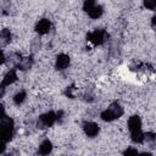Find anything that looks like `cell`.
I'll list each match as a JSON object with an SVG mask.
<instances>
[{
	"instance_id": "6da1fadb",
	"label": "cell",
	"mask_w": 156,
	"mask_h": 156,
	"mask_svg": "<svg viewBox=\"0 0 156 156\" xmlns=\"http://www.w3.org/2000/svg\"><path fill=\"white\" fill-rule=\"evenodd\" d=\"M123 107L118 104V102H112L105 111H102L100 113V117L102 121L105 122H111L116 118H119L123 115Z\"/></svg>"
},
{
	"instance_id": "7a4b0ae2",
	"label": "cell",
	"mask_w": 156,
	"mask_h": 156,
	"mask_svg": "<svg viewBox=\"0 0 156 156\" xmlns=\"http://www.w3.org/2000/svg\"><path fill=\"white\" fill-rule=\"evenodd\" d=\"M13 136V119L5 116L0 121V140L7 143Z\"/></svg>"
},
{
	"instance_id": "3957f363",
	"label": "cell",
	"mask_w": 156,
	"mask_h": 156,
	"mask_svg": "<svg viewBox=\"0 0 156 156\" xmlns=\"http://www.w3.org/2000/svg\"><path fill=\"white\" fill-rule=\"evenodd\" d=\"M56 121H57V115H56L54 111H49V112L41 115V116L38 118L37 126H38V128L44 129V128L51 127Z\"/></svg>"
},
{
	"instance_id": "277c9868",
	"label": "cell",
	"mask_w": 156,
	"mask_h": 156,
	"mask_svg": "<svg viewBox=\"0 0 156 156\" xmlns=\"http://www.w3.org/2000/svg\"><path fill=\"white\" fill-rule=\"evenodd\" d=\"M87 38H88V40L91 41L94 45H101V44L105 43V40L108 38V34L106 33L105 29H101V28H100V29H95V30L88 33Z\"/></svg>"
},
{
	"instance_id": "5b68a950",
	"label": "cell",
	"mask_w": 156,
	"mask_h": 156,
	"mask_svg": "<svg viewBox=\"0 0 156 156\" xmlns=\"http://www.w3.org/2000/svg\"><path fill=\"white\" fill-rule=\"evenodd\" d=\"M83 130L88 136L94 138V136H96L99 134L100 128L95 122H84L83 123Z\"/></svg>"
},
{
	"instance_id": "8992f818",
	"label": "cell",
	"mask_w": 156,
	"mask_h": 156,
	"mask_svg": "<svg viewBox=\"0 0 156 156\" xmlns=\"http://www.w3.org/2000/svg\"><path fill=\"white\" fill-rule=\"evenodd\" d=\"M51 28V23L48 18H41L37 24H35V32L40 35L46 34Z\"/></svg>"
},
{
	"instance_id": "52a82bcc",
	"label": "cell",
	"mask_w": 156,
	"mask_h": 156,
	"mask_svg": "<svg viewBox=\"0 0 156 156\" xmlns=\"http://www.w3.org/2000/svg\"><path fill=\"white\" fill-rule=\"evenodd\" d=\"M69 56L66 55V54H60L57 57H56V63H55V67L56 69L58 71H63L66 69L68 66H69Z\"/></svg>"
},
{
	"instance_id": "ba28073f",
	"label": "cell",
	"mask_w": 156,
	"mask_h": 156,
	"mask_svg": "<svg viewBox=\"0 0 156 156\" xmlns=\"http://www.w3.org/2000/svg\"><path fill=\"white\" fill-rule=\"evenodd\" d=\"M128 129L129 132H136L141 129V119L139 116H132L128 119Z\"/></svg>"
},
{
	"instance_id": "9c48e42d",
	"label": "cell",
	"mask_w": 156,
	"mask_h": 156,
	"mask_svg": "<svg viewBox=\"0 0 156 156\" xmlns=\"http://www.w3.org/2000/svg\"><path fill=\"white\" fill-rule=\"evenodd\" d=\"M33 62H34V60H33L32 56L22 57L21 61L18 62V65L16 66V68H17V69H21V71H27V69H29V68L33 66Z\"/></svg>"
},
{
	"instance_id": "30bf717a",
	"label": "cell",
	"mask_w": 156,
	"mask_h": 156,
	"mask_svg": "<svg viewBox=\"0 0 156 156\" xmlns=\"http://www.w3.org/2000/svg\"><path fill=\"white\" fill-rule=\"evenodd\" d=\"M16 80H17V73H16V68L13 67V68H11V69L5 74V77H4V79H2L1 83L6 87V85L13 84Z\"/></svg>"
},
{
	"instance_id": "8fae6325",
	"label": "cell",
	"mask_w": 156,
	"mask_h": 156,
	"mask_svg": "<svg viewBox=\"0 0 156 156\" xmlns=\"http://www.w3.org/2000/svg\"><path fill=\"white\" fill-rule=\"evenodd\" d=\"M11 41V32L7 28H4L0 30V49L5 48Z\"/></svg>"
},
{
	"instance_id": "7c38bea8",
	"label": "cell",
	"mask_w": 156,
	"mask_h": 156,
	"mask_svg": "<svg viewBox=\"0 0 156 156\" xmlns=\"http://www.w3.org/2000/svg\"><path fill=\"white\" fill-rule=\"evenodd\" d=\"M51 151H52V144H51V141H50L49 139L43 140V143H41L40 146H39L38 152H39L40 155H48V154H50Z\"/></svg>"
},
{
	"instance_id": "4fadbf2b",
	"label": "cell",
	"mask_w": 156,
	"mask_h": 156,
	"mask_svg": "<svg viewBox=\"0 0 156 156\" xmlns=\"http://www.w3.org/2000/svg\"><path fill=\"white\" fill-rule=\"evenodd\" d=\"M21 58H22V56L18 52H12V54H10V56L6 58L5 62H7V65H10V66H12V67L16 68V66L18 65V62L21 61Z\"/></svg>"
},
{
	"instance_id": "5bb4252c",
	"label": "cell",
	"mask_w": 156,
	"mask_h": 156,
	"mask_svg": "<svg viewBox=\"0 0 156 156\" xmlns=\"http://www.w3.org/2000/svg\"><path fill=\"white\" fill-rule=\"evenodd\" d=\"M102 13H104V9H102V6H100V5H95V6L88 12V16H89L90 18H93V20H96V18L101 17Z\"/></svg>"
},
{
	"instance_id": "9a60e30c",
	"label": "cell",
	"mask_w": 156,
	"mask_h": 156,
	"mask_svg": "<svg viewBox=\"0 0 156 156\" xmlns=\"http://www.w3.org/2000/svg\"><path fill=\"white\" fill-rule=\"evenodd\" d=\"M26 98H27V93H26L24 90H21V91H18V93L13 96V102H15L16 105H21V104L26 100Z\"/></svg>"
},
{
	"instance_id": "2e32d148",
	"label": "cell",
	"mask_w": 156,
	"mask_h": 156,
	"mask_svg": "<svg viewBox=\"0 0 156 156\" xmlns=\"http://www.w3.org/2000/svg\"><path fill=\"white\" fill-rule=\"evenodd\" d=\"M130 136H132V140L134 141V143H143L144 141V133L141 132V129L140 130H136V132H132L130 133Z\"/></svg>"
},
{
	"instance_id": "e0dca14e",
	"label": "cell",
	"mask_w": 156,
	"mask_h": 156,
	"mask_svg": "<svg viewBox=\"0 0 156 156\" xmlns=\"http://www.w3.org/2000/svg\"><path fill=\"white\" fill-rule=\"evenodd\" d=\"M96 5V0H84V4H83V10L88 13L94 6Z\"/></svg>"
},
{
	"instance_id": "ac0fdd59",
	"label": "cell",
	"mask_w": 156,
	"mask_h": 156,
	"mask_svg": "<svg viewBox=\"0 0 156 156\" xmlns=\"http://www.w3.org/2000/svg\"><path fill=\"white\" fill-rule=\"evenodd\" d=\"M155 139H156L155 133H152V132H146V133H144V140H146V141H149V143H154Z\"/></svg>"
},
{
	"instance_id": "d6986e66",
	"label": "cell",
	"mask_w": 156,
	"mask_h": 156,
	"mask_svg": "<svg viewBox=\"0 0 156 156\" xmlns=\"http://www.w3.org/2000/svg\"><path fill=\"white\" fill-rule=\"evenodd\" d=\"M144 6L149 10L156 9V0H144Z\"/></svg>"
},
{
	"instance_id": "ffe728a7",
	"label": "cell",
	"mask_w": 156,
	"mask_h": 156,
	"mask_svg": "<svg viewBox=\"0 0 156 156\" xmlns=\"http://www.w3.org/2000/svg\"><path fill=\"white\" fill-rule=\"evenodd\" d=\"M123 154H124V155H136V154H138V150H136V149H133V147H129V149H127Z\"/></svg>"
},
{
	"instance_id": "44dd1931",
	"label": "cell",
	"mask_w": 156,
	"mask_h": 156,
	"mask_svg": "<svg viewBox=\"0 0 156 156\" xmlns=\"http://www.w3.org/2000/svg\"><path fill=\"white\" fill-rule=\"evenodd\" d=\"M5 117V107L2 104H0V121Z\"/></svg>"
},
{
	"instance_id": "7402d4cb",
	"label": "cell",
	"mask_w": 156,
	"mask_h": 156,
	"mask_svg": "<svg viewBox=\"0 0 156 156\" xmlns=\"http://www.w3.org/2000/svg\"><path fill=\"white\" fill-rule=\"evenodd\" d=\"M5 149H6V143L0 140V154H2L5 151Z\"/></svg>"
},
{
	"instance_id": "603a6c76",
	"label": "cell",
	"mask_w": 156,
	"mask_h": 156,
	"mask_svg": "<svg viewBox=\"0 0 156 156\" xmlns=\"http://www.w3.org/2000/svg\"><path fill=\"white\" fill-rule=\"evenodd\" d=\"M5 61H6V57H5L4 52H2V50H0V65L5 63Z\"/></svg>"
},
{
	"instance_id": "cb8c5ba5",
	"label": "cell",
	"mask_w": 156,
	"mask_h": 156,
	"mask_svg": "<svg viewBox=\"0 0 156 156\" xmlns=\"http://www.w3.org/2000/svg\"><path fill=\"white\" fill-rule=\"evenodd\" d=\"M4 94H5V85L2 83H0V99L4 96Z\"/></svg>"
},
{
	"instance_id": "d4e9b609",
	"label": "cell",
	"mask_w": 156,
	"mask_h": 156,
	"mask_svg": "<svg viewBox=\"0 0 156 156\" xmlns=\"http://www.w3.org/2000/svg\"><path fill=\"white\" fill-rule=\"evenodd\" d=\"M155 22H156V17H152V21H151V24H152V27H155Z\"/></svg>"
}]
</instances>
